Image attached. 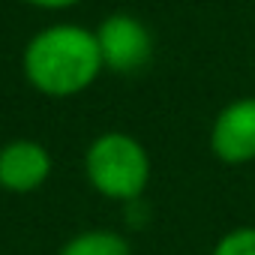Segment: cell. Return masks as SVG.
Returning a JSON list of instances; mask_svg holds the SVG:
<instances>
[{"label":"cell","mask_w":255,"mask_h":255,"mask_svg":"<svg viewBox=\"0 0 255 255\" xmlns=\"http://www.w3.org/2000/svg\"><path fill=\"white\" fill-rule=\"evenodd\" d=\"M21 69L33 90L63 99L87 90L105 66L93 30L81 24H51L30 36Z\"/></svg>","instance_id":"6da1fadb"},{"label":"cell","mask_w":255,"mask_h":255,"mask_svg":"<svg viewBox=\"0 0 255 255\" xmlns=\"http://www.w3.org/2000/svg\"><path fill=\"white\" fill-rule=\"evenodd\" d=\"M84 174L99 195L132 204L150 183V156L132 135L102 132L84 153Z\"/></svg>","instance_id":"7a4b0ae2"},{"label":"cell","mask_w":255,"mask_h":255,"mask_svg":"<svg viewBox=\"0 0 255 255\" xmlns=\"http://www.w3.org/2000/svg\"><path fill=\"white\" fill-rule=\"evenodd\" d=\"M102 66L111 72H138L150 63L153 57V33L150 27L129 15V12H114L108 15L96 30Z\"/></svg>","instance_id":"3957f363"},{"label":"cell","mask_w":255,"mask_h":255,"mask_svg":"<svg viewBox=\"0 0 255 255\" xmlns=\"http://www.w3.org/2000/svg\"><path fill=\"white\" fill-rule=\"evenodd\" d=\"M210 150L225 165H246L255 159V96L234 99L216 114Z\"/></svg>","instance_id":"277c9868"},{"label":"cell","mask_w":255,"mask_h":255,"mask_svg":"<svg viewBox=\"0 0 255 255\" xmlns=\"http://www.w3.org/2000/svg\"><path fill=\"white\" fill-rule=\"evenodd\" d=\"M51 177V153L30 138H15L0 147V189L6 192H36Z\"/></svg>","instance_id":"5b68a950"},{"label":"cell","mask_w":255,"mask_h":255,"mask_svg":"<svg viewBox=\"0 0 255 255\" xmlns=\"http://www.w3.org/2000/svg\"><path fill=\"white\" fill-rule=\"evenodd\" d=\"M60 255H132V246L117 231L93 228V231H81L72 240H66Z\"/></svg>","instance_id":"8992f818"},{"label":"cell","mask_w":255,"mask_h":255,"mask_svg":"<svg viewBox=\"0 0 255 255\" xmlns=\"http://www.w3.org/2000/svg\"><path fill=\"white\" fill-rule=\"evenodd\" d=\"M213 255H255V228L243 225V228L228 231L213 246Z\"/></svg>","instance_id":"52a82bcc"},{"label":"cell","mask_w":255,"mask_h":255,"mask_svg":"<svg viewBox=\"0 0 255 255\" xmlns=\"http://www.w3.org/2000/svg\"><path fill=\"white\" fill-rule=\"evenodd\" d=\"M21 3L36 6V9H69V6L78 3V0H21Z\"/></svg>","instance_id":"ba28073f"}]
</instances>
